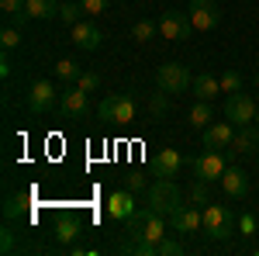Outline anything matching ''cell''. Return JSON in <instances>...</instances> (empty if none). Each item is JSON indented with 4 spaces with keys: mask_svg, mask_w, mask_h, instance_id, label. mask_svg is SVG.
I'll return each instance as SVG.
<instances>
[{
    "mask_svg": "<svg viewBox=\"0 0 259 256\" xmlns=\"http://www.w3.org/2000/svg\"><path fill=\"white\" fill-rule=\"evenodd\" d=\"M132 211H135V191H114L107 197V215L114 222H124Z\"/></svg>",
    "mask_w": 259,
    "mask_h": 256,
    "instance_id": "2e32d148",
    "label": "cell"
},
{
    "mask_svg": "<svg viewBox=\"0 0 259 256\" xmlns=\"http://www.w3.org/2000/svg\"><path fill=\"white\" fill-rule=\"evenodd\" d=\"M218 184L225 187V194H228V197H235V201L249 194V177L242 173L239 166H228V170H225V177H221Z\"/></svg>",
    "mask_w": 259,
    "mask_h": 256,
    "instance_id": "ac0fdd59",
    "label": "cell"
},
{
    "mask_svg": "<svg viewBox=\"0 0 259 256\" xmlns=\"http://www.w3.org/2000/svg\"><path fill=\"white\" fill-rule=\"evenodd\" d=\"M256 125H259V107H256Z\"/></svg>",
    "mask_w": 259,
    "mask_h": 256,
    "instance_id": "f35d334b",
    "label": "cell"
},
{
    "mask_svg": "<svg viewBox=\"0 0 259 256\" xmlns=\"http://www.w3.org/2000/svg\"><path fill=\"white\" fill-rule=\"evenodd\" d=\"M235 156L232 149H207V153H200V156L190 159V170H194V177L197 180H207V184H214V180L225 177V170H228V159Z\"/></svg>",
    "mask_w": 259,
    "mask_h": 256,
    "instance_id": "3957f363",
    "label": "cell"
},
{
    "mask_svg": "<svg viewBox=\"0 0 259 256\" xmlns=\"http://www.w3.org/2000/svg\"><path fill=\"white\" fill-rule=\"evenodd\" d=\"M239 232H242V236H256V215L242 211V215H239Z\"/></svg>",
    "mask_w": 259,
    "mask_h": 256,
    "instance_id": "d590c367",
    "label": "cell"
},
{
    "mask_svg": "<svg viewBox=\"0 0 259 256\" xmlns=\"http://www.w3.org/2000/svg\"><path fill=\"white\" fill-rule=\"evenodd\" d=\"M100 121H111V125H132L135 121V100L128 94H107L97 107Z\"/></svg>",
    "mask_w": 259,
    "mask_h": 256,
    "instance_id": "5b68a950",
    "label": "cell"
},
{
    "mask_svg": "<svg viewBox=\"0 0 259 256\" xmlns=\"http://www.w3.org/2000/svg\"><path fill=\"white\" fill-rule=\"evenodd\" d=\"M87 107H90V94H87L83 87H76V83L59 94V111L66 115V118H83Z\"/></svg>",
    "mask_w": 259,
    "mask_h": 256,
    "instance_id": "7c38bea8",
    "label": "cell"
},
{
    "mask_svg": "<svg viewBox=\"0 0 259 256\" xmlns=\"http://www.w3.org/2000/svg\"><path fill=\"white\" fill-rule=\"evenodd\" d=\"M124 184H128V191H142V187H145V177H142V173H128Z\"/></svg>",
    "mask_w": 259,
    "mask_h": 256,
    "instance_id": "8d00e7d4",
    "label": "cell"
},
{
    "mask_svg": "<svg viewBox=\"0 0 259 256\" xmlns=\"http://www.w3.org/2000/svg\"><path fill=\"white\" fill-rule=\"evenodd\" d=\"M187 14H190L194 31H211V28L221 21V7L214 4V0H190Z\"/></svg>",
    "mask_w": 259,
    "mask_h": 256,
    "instance_id": "9c48e42d",
    "label": "cell"
},
{
    "mask_svg": "<svg viewBox=\"0 0 259 256\" xmlns=\"http://www.w3.org/2000/svg\"><path fill=\"white\" fill-rule=\"evenodd\" d=\"M73 42L80 45L83 52H94V49H100L104 35H100L97 24H90V21H76V24H73Z\"/></svg>",
    "mask_w": 259,
    "mask_h": 256,
    "instance_id": "9a60e30c",
    "label": "cell"
},
{
    "mask_svg": "<svg viewBox=\"0 0 259 256\" xmlns=\"http://www.w3.org/2000/svg\"><path fill=\"white\" fill-rule=\"evenodd\" d=\"M149 111H152L156 118H162V115L169 111V94H166V90H159V94H152V100H149Z\"/></svg>",
    "mask_w": 259,
    "mask_h": 256,
    "instance_id": "f1b7e54d",
    "label": "cell"
},
{
    "mask_svg": "<svg viewBox=\"0 0 259 256\" xmlns=\"http://www.w3.org/2000/svg\"><path fill=\"white\" fill-rule=\"evenodd\" d=\"M159 256H183V242H173V239H159Z\"/></svg>",
    "mask_w": 259,
    "mask_h": 256,
    "instance_id": "e575fe53",
    "label": "cell"
},
{
    "mask_svg": "<svg viewBox=\"0 0 259 256\" xmlns=\"http://www.w3.org/2000/svg\"><path fill=\"white\" fill-rule=\"evenodd\" d=\"M218 80H221V94H235V90H242V77L235 73V69H225Z\"/></svg>",
    "mask_w": 259,
    "mask_h": 256,
    "instance_id": "83f0119b",
    "label": "cell"
},
{
    "mask_svg": "<svg viewBox=\"0 0 259 256\" xmlns=\"http://www.w3.org/2000/svg\"><path fill=\"white\" fill-rule=\"evenodd\" d=\"M187 201H190V204H200V208H207V204H211V184H207V180H194L190 191H187Z\"/></svg>",
    "mask_w": 259,
    "mask_h": 256,
    "instance_id": "7402d4cb",
    "label": "cell"
},
{
    "mask_svg": "<svg viewBox=\"0 0 259 256\" xmlns=\"http://www.w3.org/2000/svg\"><path fill=\"white\" fill-rule=\"evenodd\" d=\"M124 232H128L132 242H159V239H166V215L152 211L149 204L135 208L124 218Z\"/></svg>",
    "mask_w": 259,
    "mask_h": 256,
    "instance_id": "6da1fadb",
    "label": "cell"
},
{
    "mask_svg": "<svg viewBox=\"0 0 259 256\" xmlns=\"http://www.w3.org/2000/svg\"><path fill=\"white\" fill-rule=\"evenodd\" d=\"M0 11H4V18L11 21L14 28H24L31 14H28V0H0Z\"/></svg>",
    "mask_w": 259,
    "mask_h": 256,
    "instance_id": "ffe728a7",
    "label": "cell"
},
{
    "mask_svg": "<svg viewBox=\"0 0 259 256\" xmlns=\"http://www.w3.org/2000/svg\"><path fill=\"white\" fill-rule=\"evenodd\" d=\"M187 121H190L194 128H207V125L214 121V107H211V100H197V104L190 107V115H187Z\"/></svg>",
    "mask_w": 259,
    "mask_h": 256,
    "instance_id": "44dd1931",
    "label": "cell"
},
{
    "mask_svg": "<svg viewBox=\"0 0 259 256\" xmlns=\"http://www.w3.org/2000/svg\"><path fill=\"white\" fill-rule=\"evenodd\" d=\"M0 77H11V56H7V49L0 56Z\"/></svg>",
    "mask_w": 259,
    "mask_h": 256,
    "instance_id": "74e56055",
    "label": "cell"
},
{
    "mask_svg": "<svg viewBox=\"0 0 259 256\" xmlns=\"http://www.w3.org/2000/svg\"><path fill=\"white\" fill-rule=\"evenodd\" d=\"M156 35H159V24H156V21H135V24H132V39L142 42V45L152 42Z\"/></svg>",
    "mask_w": 259,
    "mask_h": 256,
    "instance_id": "d4e9b609",
    "label": "cell"
},
{
    "mask_svg": "<svg viewBox=\"0 0 259 256\" xmlns=\"http://www.w3.org/2000/svg\"><path fill=\"white\" fill-rule=\"evenodd\" d=\"M76 87H83L87 94H97V90H100V77H97V73H80Z\"/></svg>",
    "mask_w": 259,
    "mask_h": 256,
    "instance_id": "d6a6232c",
    "label": "cell"
},
{
    "mask_svg": "<svg viewBox=\"0 0 259 256\" xmlns=\"http://www.w3.org/2000/svg\"><path fill=\"white\" fill-rule=\"evenodd\" d=\"M204 232L211 239H232L239 232V215L228 208V204H207L204 208Z\"/></svg>",
    "mask_w": 259,
    "mask_h": 256,
    "instance_id": "7a4b0ae2",
    "label": "cell"
},
{
    "mask_svg": "<svg viewBox=\"0 0 259 256\" xmlns=\"http://www.w3.org/2000/svg\"><path fill=\"white\" fill-rule=\"evenodd\" d=\"M190 31H194L190 14H183V11H162V18H159V35H162V39L183 42Z\"/></svg>",
    "mask_w": 259,
    "mask_h": 256,
    "instance_id": "30bf717a",
    "label": "cell"
},
{
    "mask_svg": "<svg viewBox=\"0 0 259 256\" xmlns=\"http://www.w3.org/2000/svg\"><path fill=\"white\" fill-rule=\"evenodd\" d=\"M80 73H83V69L73 59H59V62H56V77L66 80V83H76V80H80Z\"/></svg>",
    "mask_w": 259,
    "mask_h": 256,
    "instance_id": "4316f807",
    "label": "cell"
},
{
    "mask_svg": "<svg viewBox=\"0 0 259 256\" xmlns=\"http://www.w3.org/2000/svg\"><path fill=\"white\" fill-rule=\"evenodd\" d=\"M0 253H4V256L18 253V242H14V232H11V229H4V232H0Z\"/></svg>",
    "mask_w": 259,
    "mask_h": 256,
    "instance_id": "836d02e7",
    "label": "cell"
},
{
    "mask_svg": "<svg viewBox=\"0 0 259 256\" xmlns=\"http://www.w3.org/2000/svg\"><path fill=\"white\" fill-rule=\"evenodd\" d=\"M0 45H4L7 52H11V49H18V45H21V31L14 28V24H7V28L0 31Z\"/></svg>",
    "mask_w": 259,
    "mask_h": 256,
    "instance_id": "f546056e",
    "label": "cell"
},
{
    "mask_svg": "<svg viewBox=\"0 0 259 256\" xmlns=\"http://www.w3.org/2000/svg\"><path fill=\"white\" fill-rule=\"evenodd\" d=\"M76 236H80V222L76 218H62L59 229H56V239L59 242H76Z\"/></svg>",
    "mask_w": 259,
    "mask_h": 256,
    "instance_id": "484cf974",
    "label": "cell"
},
{
    "mask_svg": "<svg viewBox=\"0 0 259 256\" xmlns=\"http://www.w3.org/2000/svg\"><path fill=\"white\" fill-rule=\"evenodd\" d=\"M180 204H183V194H180V187L169 177L156 180V184L149 187V208H152V211H159V215L169 218Z\"/></svg>",
    "mask_w": 259,
    "mask_h": 256,
    "instance_id": "277c9868",
    "label": "cell"
},
{
    "mask_svg": "<svg viewBox=\"0 0 259 256\" xmlns=\"http://www.w3.org/2000/svg\"><path fill=\"white\" fill-rule=\"evenodd\" d=\"M190 94L197 100H214L221 94V80L214 77V73H200V77H194V83H190Z\"/></svg>",
    "mask_w": 259,
    "mask_h": 256,
    "instance_id": "d6986e66",
    "label": "cell"
},
{
    "mask_svg": "<svg viewBox=\"0 0 259 256\" xmlns=\"http://www.w3.org/2000/svg\"><path fill=\"white\" fill-rule=\"evenodd\" d=\"M83 14H87V11H83L80 0H62L59 4V21H66L69 28H73L76 21H83Z\"/></svg>",
    "mask_w": 259,
    "mask_h": 256,
    "instance_id": "603a6c76",
    "label": "cell"
},
{
    "mask_svg": "<svg viewBox=\"0 0 259 256\" xmlns=\"http://www.w3.org/2000/svg\"><path fill=\"white\" fill-rule=\"evenodd\" d=\"M169 225H173V232H180V236L200 232L204 229V211H197L194 204H180L177 211L169 215Z\"/></svg>",
    "mask_w": 259,
    "mask_h": 256,
    "instance_id": "8fae6325",
    "label": "cell"
},
{
    "mask_svg": "<svg viewBox=\"0 0 259 256\" xmlns=\"http://www.w3.org/2000/svg\"><path fill=\"white\" fill-rule=\"evenodd\" d=\"M152 166H156V173L159 177H180V170H183V156H180L177 149H159L156 159H152Z\"/></svg>",
    "mask_w": 259,
    "mask_h": 256,
    "instance_id": "e0dca14e",
    "label": "cell"
},
{
    "mask_svg": "<svg viewBox=\"0 0 259 256\" xmlns=\"http://www.w3.org/2000/svg\"><path fill=\"white\" fill-rule=\"evenodd\" d=\"M80 4H83V11H87L90 18H100V14L111 7V0H80Z\"/></svg>",
    "mask_w": 259,
    "mask_h": 256,
    "instance_id": "1f68e13d",
    "label": "cell"
},
{
    "mask_svg": "<svg viewBox=\"0 0 259 256\" xmlns=\"http://www.w3.org/2000/svg\"><path fill=\"white\" fill-rule=\"evenodd\" d=\"M24 104H28L31 115H45V111H52V107L59 104V90H56L49 80H35L31 90H28V97H24Z\"/></svg>",
    "mask_w": 259,
    "mask_h": 256,
    "instance_id": "52a82bcc",
    "label": "cell"
},
{
    "mask_svg": "<svg viewBox=\"0 0 259 256\" xmlns=\"http://www.w3.org/2000/svg\"><path fill=\"white\" fill-rule=\"evenodd\" d=\"M28 14L31 18H59V4L56 0H28Z\"/></svg>",
    "mask_w": 259,
    "mask_h": 256,
    "instance_id": "cb8c5ba5",
    "label": "cell"
},
{
    "mask_svg": "<svg viewBox=\"0 0 259 256\" xmlns=\"http://www.w3.org/2000/svg\"><path fill=\"white\" fill-rule=\"evenodd\" d=\"M235 135V125L232 121H211L204 128V149H228Z\"/></svg>",
    "mask_w": 259,
    "mask_h": 256,
    "instance_id": "4fadbf2b",
    "label": "cell"
},
{
    "mask_svg": "<svg viewBox=\"0 0 259 256\" xmlns=\"http://www.w3.org/2000/svg\"><path fill=\"white\" fill-rule=\"evenodd\" d=\"M228 149H232L235 156H249V153H256V149H259V128H252V125H239Z\"/></svg>",
    "mask_w": 259,
    "mask_h": 256,
    "instance_id": "5bb4252c",
    "label": "cell"
},
{
    "mask_svg": "<svg viewBox=\"0 0 259 256\" xmlns=\"http://www.w3.org/2000/svg\"><path fill=\"white\" fill-rule=\"evenodd\" d=\"M225 118L232 121V125H252L256 121V104H252V97L242 94V90L228 94V100H225Z\"/></svg>",
    "mask_w": 259,
    "mask_h": 256,
    "instance_id": "ba28073f",
    "label": "cell"
},
{
    "mask_svg": "<svg viewBox=\"0 0 259 256\" xmlns=\"http://www.w3.org/2000/svg\"><path fill=\"white\" fill-rule=\"evenodd\" d=\"M156 83H159V90H166V94H183L194 83V77L180 62H162L159 69H156Z\"/></svg>",
    "mask_w": 259,
    "mask_h": 256,
    "instance_id": "8992f818",
    "label": "cell"
},
{
    "mask_svg": "<svg viewBox=\"0 0 259 256\" xmlns=\"http://www.w3.org/2000/svg\"><path fill=\"white\" fill-rule=\"evenodd\" d=\"M24 215V197H7V204H4V218L11 222V218Z\"/></svg>",
    "mask_w": 259,
    "mask_h": 256,
    "instance_id": "4dcf8cb0",
    "label": "cell"
}]
</instances>
